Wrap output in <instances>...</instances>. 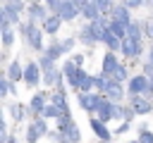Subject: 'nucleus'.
<instances>
[{"mask_svg": "<svg viewBox=\"0 0 153 143\" xmlns=\"http://www.w3.org/2000/svg\"><path fill=\"white\" fill-rule=\"evenodd\" d=\"M88 124H91V131L98 136V141H110V138H112V131L105 126L108 122H103L100 117H91V119H88Z\"/></svg>", "mask_w": 153, "mask_h": 143, "instance_id": "6e6552de", "label": "nucleus"}, {"mask_svg": "<svg viewBox=\"0 0 153 143\" xmlns=\"http://www.w3.org/2000/svg\"><path fill=\"white\" fill-rule=\"evenodd\" d=\"M62 81H65V72H60L57 67H55V69H48V72H43V83H45V86L62 88Z\"/></svg>", "mask_w": 153, "mask_h": 143, "instance_id": "4468645a", "label": "nucleus"}, {"mask_svg": "<svg viewBox=\"0 0 153 143\" xmlns=\"http://www.w3.org/2000/svg\"><path fill=\"white\" fill-rule=\"evenodd\" d=\"M38 64H41V69L43 72H48V69H55V64H57V60H53L48 52H43L41 57H38Z\"/></svg>", "mask_w": 153, "mask_h": 143, "instance_id": "7c9ffc66", "label": "nucleus"}, {"mask_svg": "<svg viewBox=\"0 0 153 143\" xmlns=\"http://www.w3.org/2000/svg\"><path fill=\"white\" fill-rule=\"evenodd\" d=\"M148 64H151V69H153V45H151V50H148Z\"/></svg>", "mask_w": 153, "mask_h": 143, "instance_id": "a18cd8bd", "label": "nucleus"}, {"mask_svg": "<svg viewBox=\"0 0 153 143\" xmlns=\"http://www.w3.org/2000/svg\"><path fill=\"white\" fill-rule=\"evenodd\" d=\"M148 83H151V76L148 74H134L129 76V95H136V93H148Z\"/></svg>", "mask_w": 153, "mask_h": 143, "instance_id": "423d86ee", "label": "nucleus"}, {"mask_svg": "<svg viewBox=\"0 0 153 143\" xmlns=\"http://www.w3.org/2000/svg\"><path fill=\"white\" fill-rule=\"evenodd\" d=\"M0 33H2V48H12L14 45V31H12V26L0 29Z\"/></svg>", "mask_w": 153, "mask_h": 143, "instance_id": "c756f323", "label": "nucleus"}, {"mask_svg": "<svg viewBox=\"0 0 153 143\" xmlns=\"http://www.w3.org/2000/svg\"><path fill=\"white\" fill-rule=\"evenodd\" d=\"M110 79H115V81H129V74H127V67L124 64H117L112 72H110Z\"/></svg>", "mask_w": 153, "mask_h": 143, "instance_id": "c85d7f7f", "label": "nucleus"}, {"mask_svg": "<svg viewBox=\"0 0 153 143\" xmlns=\"http://www.w3.org/2000/svg\"><path fill=\"white\" fill-rule=\"evenodd\" d=\"M148 93L153 95V76H151V83H148Z\"/></svg>", "mask_w": 153, "mask_h": 143, "instance_id": "49530a36", "label": "nucleus"}, {"mask_svg": "<svg viewBox=\"0 0 153 143\" xmlns=\"http://www.w3.org/2000/svg\"><path fill=\"white\" fill-rule=\"evenodd\" d=\"M48 98H45V93H36L33 98H31V102H29V112L31 114H43V110H45V102Z\"/></svg>", "mask_w": 153, "mask_h": 143, "instance_id": "f3484780", "label": "nucleus"}, {"mask_svg": "<svg viewBox=\"0 0 153 143\" xmlns=\"http://www.w3.org/2000/svg\"><path fill=\"white\" fill-rule=\"evenodd\" d=\"M2 12L12 19V24H19V14H22V7L14 2V0H5L2 2Z\"/></svg>", "mask_w": 153, "mask_h": 143, "instance_id": "dca6fc26", "label": "nucleus"}, {"mask_svg": "<svg viewBox=\"0 0 153 143\" xmlns=\"http://www.w3.org/2000/svg\"><path fill=\"white\" fill-rule=\"evenodd\" d=\"M103 93H93V91H79V107L84 112H96L98 102H100Z\"/></svg>", "mask_w": 153, "mask_h": 143, "instance_id": "20e7f679", "label": "nucleus"}, {"mask_svg": "<svg viewBox=\"0 0 153 143\" xmlns=\"http://www.w3.org/2000/svg\"><path fill=\"white\" fill-rule=\"evenodd\" d=\"M69 60H72V62H74L76 67H81V62H84V55H81V52H76V55H72Z\"/></svg>", "mask_w": 153, "mask_h": 143, "instance_id": "c03bdc74", "label": "nucleus"}, {"mask_svg": "<svg viewBox=\"0 0 153 143\" xmlns=\"http://www.w3.org/2000/svg\"><path fill=\"white\" fill-rule=\"evenodd\" d=\"M60 114H62V110H60L55 102H48V105H45V110H43V117H48V119H57Z\"/></svg>", "mask_w": 153, "mask_h": 143, "instance_id": "72a5a7b5", "label": "nucleus"}, {"mask_svg": "<svg viewBox=\"0 0 153 143\" xmlns=\"http://www.w3.org/2000/svg\"><path fill=\"white\" fill-rule=\"evenodd\" d=\"M7 79H12V81L24 79V69L19 67V60H12V62L7 64Z\"/></svg>", "mask_w": 153, "mask_h": 143, "instance_id": "aec40b11", "label": "nucleus"}, {"mask_svg": "<svg viewBox=\"0 0 153 143\" xmlns=\"http://www.w3.org/2000/svg\"><path fill=\"white\" fill-rule=\"evenodd\" d=\"M122 2H124L129 10H139V7H143V5L151 2V0H122Z\"/></svg>", "mask_w": 153, "mask_h": 143, "instance_id": "58836bf2", "label": "nucleus"}, {"mask_svg": "<svg viewBox=\"0 0 153 143\" xmlns=\"http://www.w3.org/2000/svg\"><path fill=\"white\" fill-rule=\"evenodd\" d=\"M62 17L57 14V12H53V14H48V19L45 21H41V26H43V31L45 33H50V36H55L57 31H60V26H62Z\"/></svg>", "mask_w": 153, "mask_h": 143, "instance_id": "ddd939ff", "label": "nucleus"}, {"mask_svg": "<svg viewBox=\"0 0 153 143\" xmlns=\"http://www.w3.org/2000/svg\"><path fill=\"white\" fill-rule=\"evenodd\" d=\"M81 14H84V17L88 19V21H93V19H98V17L103 14V12H100V10H98V5H96V2L91 0L88 5H84V7H81Z\"/></svg>", "mask_w": 153, "mask_h": 143, "instance_id": "4be33fe9", "label": "nucleus"}, {"mask_svg": "<svg viewBox=\"0 0 153 143\" xmlns=\"http://www.w3.org/2000/svg\"><path fill=\"white\" fill-rule=\"evenodd\" d=\"M112 100L103 93V98H100V102H98V107H96V117H100L103 122H112Z\"/></svg>", "mask_w": 153, "mask_h": 143, "instance_id": "9d476101", "label": "nucleus"}, {"mask_svg": "<svg viewBox=\"0 0 153 143\" xmlns=\"http://www.w3.org/2000/svg\"><path fill=\"white\" fill-rule=\"evenodd\" d=\"M26 14H29L31 21H45V19H48L45 5H43V2H36V0H31V5L26 7Z\"/></svg>", "mask_w": 153, "mask_h": 143, "instance_id": "9b49d317", "label": "nucleus"}, {"mask_svg": "<svg viewBox=\"0 0 153 143\" xmlns=\"http://www.w3.org/2000/svg\"><path fill=\"white\" fill-rule=\"evenodd\" d=\"M45 5H48V10L57 12V10H60V5H62V0H45Z\"/></svg>", "mask_w": 153, "mask_h": 143, "instance_id": "79ce46f5", "label": "nucleus"}, {"mask_svg": "<svg viewBox=\"0 0 153 143\" xmlns=\"http://www.w3.org/2000/svg\"><path fill=\"white\" fill-rule=\"evenodd\" d=\"M10 83H12V79H7V76L0 79V98H2V100H5L7 93H10Z\"/></svg>", "mask_w": 153, "mask_h": 143, "instance_id": "f704fd0d", "label": "nucleus"}, {"mask_svg": "<svg viewBox=\"0 0 153 143\" xmlns=\"http://www.w3.org/2000/svg\"><path fill=\"white\" fill-rule=\"evenodd\" d=\"M146 31H143V26L139 24V21H131L129 26H127V36H131V38H141Z\"/></svg>", "mask_w": 153, "mask_h": 143, "instance_id": "473e14b6", "label": "nucleus"}, {"mask_svg": "<svg viewBox=\"0 0 153 143\" xmlns=\"http://www.w3.org/2000/svg\"><path fill=\"white\" fill-rule=\"evenodd\" d=\"M43 52H48L53 60H60V57L65 55V50H62V41H57V38H55V41L50 43V48H45Z\"/></svg>", "mask_w": 153, "mask_h": 143, "instance_id": "bb28decb", "label": "nucleus"}, {"mask_svg": "<svg viewBox=\"0 0 153 143\" xmlns=\"http://www.w3.org/2000/svg\"><path fill=\"white\" fill-rule=\"evenodd\" d=\"M36 2H45V0H36Z\"/></svg>", "mask_w": 153, "mask_h": 143, "instance_id": "8fccbe9b", "label": "nucleus"}, {"mask_svg": "<svg viewBox=\"0 0 153 143\" xmlns=\"http://www.w3.org/2000/svg\"><path fill=\"white\" fill-rule=\"evenodd\" d=\"M22 26V33H24V38L29 41V45L33 48V50H38V52H43L45 50V45H43V26L38 29L36 26V21H26V24H19Z\"/></svg>", "mask_w": 153, "mask_h": 143, "instance_id": "f257e3e1", "label": "nucleus"}, {"mask_svg": "<svg viewBox=\"0 0 153 143\" xmlns=\"http://www.w3.org/2000/svg\"><path fill=\"white\" fill-rule=\"evenodd\" d=\"M143 52V43H141V38H131V36H127L124 41H122V55L127 57V60H134V57H139Z\"/></svg>", "mask_w": 153, "mask_h": 143, "instance_id": "39448f33", "label": "nucleus"}, {"mask_svg": "<svg viewBox=\"0 0 153 143\" xmlns=\"http://www.w3.org/2000/svg\"><path fill=\"white\" fill-rule=\"evenodd\" d=\"M62 133L67 136V141H69V143H79V141H81V131H79L76 122H72L67 129H62Z\"/></svg>", "mask_w": 153, "mask_h": 143, "instance_id": "b1692460", "label": "nucleus"}, {"mask_svg": "<svg viewBox=\"0 0 153 143\" xmlns=\"http://www.w3.org/2000/svg\"><path fill=\"white\" fill-rule=\"evenodd\" d=\"M103 93H105V95H108L112 102H122V98H124V88H122V81H115V79H110Z\"/></svg>", "mask_w": 153, "mask_h": 143, "instance_id": "1a4fd4ad", "label": "nucleus"}, {"mask_svg": "<svg viewBox=\"0 0 153 143\" xmlns=\"http://www.w3.org/2000/svg\"><path fill=\"white\" fill-rule=\"evenodd\" d=\"M93 88H96V81H93V76L84 72V76H81V81H79V88H76V91H93Z\"/></svg>", "mask_w": 153, "mask_h": 143, "instance_id": "2f4dec72", "label": "nucleus"}, {"mask_svg": "<svg viewBox=\"0 0 153 143\" xmlns=\"http://www.w3.org/2000/svg\"><path fill=\"white\" fill-rule=\"evenodd\" d=\"M117 64H120V60H117L115 50H108V52L103 55V74H108V76H110V72H112Z\"/></svg>", "mask_w": 153, "mask_h": 143, "instance_id": "a211bd4d", "label": "nucleus"}, {"mask_svg": "<svg viewBox=\"0 0 153 143\" xmlns=\"http://www.w3.org/2000/svg\"><path fill=\"white\" fill-rule=\"evenodd\" d=\"M62 72H65V79H67V83L76 91L79 88V81H81V76H84V69L81 67H76L72 60H67L65 64H62Z\"/></svg>", "mask_w": 153, "mask_h": 143, "instance_id": "7ed1b4c3", "label": "nucleus"}, {"mask_svg": "<svg viewBox=\"0 0 153 143\" xmlns=\"http://www.w3.org/2000/svg\"><path fill=\"white\" fill-rule=\"evenodd\" d=\"M139 141H141V143H153V131L141 129V131H139Z\"/></svg>", "mask_w": 153, "mask_h": 143, "instance_id": "4c0bfd02", "label": "nucleus"}, {"mask_svg": "<svg viewBox=\"0 0 153 143\" xmlns=\"http://www.w3.org/2000/svg\"><path fill=\"white\" fill-rule=\"evenodd\" d=\"M50 102H55L62 112H65V110H69V105H67V95H65V91H62V88H55V91H53Z\"/></svg>", "mask_w": 153, "mask_h": 143, "instance_id": "412c9836", "label": "nucleus"}, {"mask_svg": "<svg viewBox=\"0 0 153 143\" xmlns=\"http://www.w3.org/2000/svg\"><path fill=\"white\" fill-rule=\"evenodd\" d=\"M74 43H76L74 38H65V41H62V50H65V52H72V48H74Z\"/></svg>", "mask_w": 153, "mask_h": 143, "instance_id": "a19ab883", "label": "nucleus"}, {"mask_svg": "<svg viewBox=\"0 0 153 143\" xmlns=\"http://www.w3.org/2000/svg\"><path fill=\"white\" fill-rule=\"evenodd\" d=\"M98 143H110V141H98Z\"/></svg>", "mask_w": 153, "mask_h": 143, "instance_id": "09e8293b", "label": "nucleus"}, {"mask_svg": "<svg viewBox=\"0 0 153 143\" xmlns=\"http://www.w3.org/2000/svg\"><path fill=\"white\" fill-rule=\"evenodd\" d=\"M45 119H48V117H43V114H33V122H31V124L36 126V131L41 133V138H43V136H48V131H50Z\"/></svg>", "mask_w": 153, "mask_h": 143, "instance_id": "393cba45", "label": "nucleus"}, {"mask_svg": "<svg viewBox=\"0 0 153 143\" xmlns=\"http://www.w3.org/2000/svg\"><path fill=\"white\" fill-rule=\"evenodd\" d=\"M122 41H124V38H120V36H115V33L110 31V33H108V38H105V45H108V50L122 52Z\"/></svg>", "mask_w": 153, "mask_h": 143, "instance_id": "a878e982", "label": "nucleus"}, {"mask_svg": "<svg viewBox=\"0 0 153 143\" xmlns=\"http://www.w3.org/2000/svg\"><path fill=\"white\" fill-rule=\"evenodd\" d=\"M129 105L136 114H148L153 112V102L146 98V93H136V95H129Z\"/></svg>", "mask_w": 153, "mask_h": 143, "instance_id": "0eeeda50", "label": "nucleus"}, {"mask_svg": "<svg viewBox=\"0 0 153 143\" xmlns=\"http://www.w3.org/2000/svg\"><path fill=\"white\" fill-rule=\"evenodd\" d=\"M151 7H153V0H151Z\"/></svg>", "mask_w": 153, "mask_h": 143, "instance_id": "3c124183", "label": "nucleus"}, {"mask_svg": "<svg viewBox=\"0 0 153 143\" xmlns=\"http://www.w3.org/2000/svg\"><path fill=\"white\" fill-rule=\"evenodd\" d=\"M26 2H31V0H26Z\"/></svg>", "mask_w": 153, "mask_h": 143, "instance_id": "603ef678", "label": "nucleus"}, {"mask_svg": "<svg viewBox=\"0 0 153 143\" xmlns=\"http://www.w3.org/2000/svg\"><path fill=\"white\" fill-rule=\"evenodd\" d=\"M7 110H10V114H12V119L19 124V122H24V117H26V107L22 105V102H10L7 105Z\"/></svg>", "mask_w": 153, "mask_h": 143, "instance_id": "6ab92c4d", "label": "nucleus"}, {"mask_svg": "<svg viewBox=\"0 0 153 143\" xmlns=\"http://www.w3.org/2000/svg\"><path fill=\"white\" fill-rule=\"evenodd\" d=\"M38 138H41V133L36 131V126L31 124L29 129H26V143H38Z\"/></svg>", "mask_w": 153, "mask_h": 143, "instance_id": "c9c22d12", "label": "nucleus"}, {"mask_svg": "<svg viewBox=\"0 0 153 143\" xmlns=\"http://www.w3.org/2000/svg\"><path fill=\"white\" fill-rule=\"evenodd\" d=\"M143 31H146V36H148V38L153 41V19H148V21H146V26H143Z\"/></svg>", "mask_w": 153, "mask_h": 143, "instance_id": "37998d69", "label": "nucleus"}, {"mask_svg": "<svg viewBox=\"0 0 153 143\" xmlns=\"http://www.w3.org/2000/svg\"><path fill=\"white\" fill-rule=\"evenodd\" d=\"M57 14H60L65 21H72L76 14H81V10L76 7V2H74V0H62V5H60V10H57Z\"/></svg>", "mask_w": 153, "mask_h": 143, "instance_id": "f8f14e48", "label": "nucleus"}, {"mask_svg": "<svg viewBox=\"0 0 153 143\" xmlns=\"http://www.w3.org/2000/svg\"><path fill=\"white\" fill-rule=\"evenodd\" d=\"M96 5H98V10L103 12V14H110V10H112V0H93Z\"/></svg>", "mask_w": 153, "mask_h": 143, "instance_id": "e433bc0d", "label": "nucleus"}, {"mask_svg": "<svg viewBox=\"0 0 153 143\" xmlns=\"http://www.w3.org/2000/svg\"><path fill=\"white\" fill-rule=\"evenodd\" d=\"M79 41H81L84 45H96V43H98L96 36H93V31H91V24L81 26V31H79Z\"/></svg>", "mask_w": 153, "mask_h": 143, "instance_id": "5701e85b", "label": "nucleus"}, {"mask_svg": "<svg viewBox=\"0 0 153 143\" xmlns=\"http://www.w3.org/2000/svg\"><path fill=\"white\" fill-rule=\"evenodd\" d=\"M43 81V69H41V64L38 62H26V67H24V83L26 86H38Z\"/></svg>", "mask_w": 153, "mask_h": 143, "instance_id": "f03ea898", "label": "nucleus"}, {"mask_svg": "<svg viewBox=\"0 0 153 143\" xmlns=\"http://www.w3.org/2000/svg\"><path fill=\"white\" fill-rule=\"evenodd\" d=\"M129 143H141V141H139V138H136V141H129Z\"/></svg>", "mask_w": 153, "mask_h": 143, "instance_id": "de8ad7c7", "label": "nucleus"}, {"mask_svg": "<svg viewBox=\"0 0 153 143\" xmlns=\"http://www.w3.org/2000/svg\"><path fill=\"white\" fill-rule=\"evenodd\" d=\"M129 12H131V10H129V7L122 2V5H112V10H110V17L129 26V24H131V17H129Z\"/></svg>", "mask_w": 153, "mask_h": 143, "instance_id": "2eb2a0df", "label": "nucleus"}, {"mask_svg": "<svg viewBox=\"0 0 153 143\" xmlns=\"http://www.w3.org/2000/svg\"><path fill=\"white\" fill-rule=\"evenodd\" d=\"M129 126H131V122H129V119H124V122H122V124H120V126L115 129V136H120V133H124V131H129Z\"/></svg>", "mask_w": 153, "mask_h": 143, "instance_id": "ea45409f", "label": "nucleus"}, {"mask_svg": "<svg viewBox=\"0 0 153 143\" xmlns=\"http://www.w3.org/2000/svg\"><path fill=\"white\" fill-rule=\"evenodd\" d=\"M110 31L115 36H120V38H127V24H122V21H117L112 17H110Z\"/></svg>", "mask_w": 153, "mask_h": 143, "instance_id": "cd10ccee", "label": "nucleus"}]
</instances>
